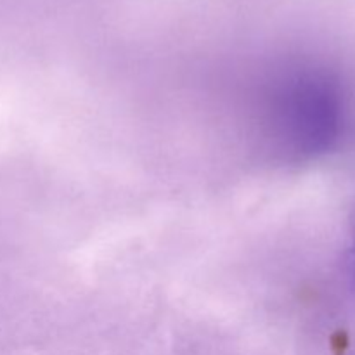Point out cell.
Segmentation results:
<instances>
[{
    "label": "cell",
    "instance_id": "obj_1",
    "mask_svg": "<svg viewBox=\"0 0 355 355\" xmlns=\"http://www.w3.org/2000/svg\"><path fill=\"white\" fill-rule=\"evenodd\" d=\"M347 263H349V270L355 279V224L352 229V236H350V245H349V255H347Z\"/></svg>",
    "mask_w": 355,
    "mask_h": 355
},
{
    "label": "cell",
    "instance_id": "obj_2",
    "mask_svg": "<svg viewBox=\"0 0 355 355\" xmlns=\"http://www.w3.org/2000/svg\"><path fill=\"white\" fill-rule=\"evenodd\" d=\"M347 355H355V349H354V350H350V352L347 354Z\"/></svg>",
    "mask_w": 355,
    "mask_h": 355
}]
</instances>
